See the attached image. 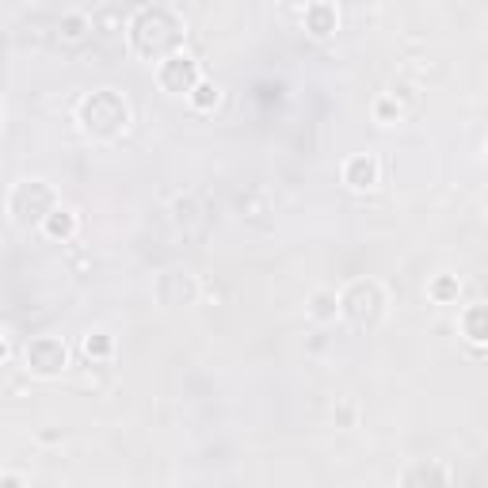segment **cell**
I'll use <instances>...</instances> for the list:
<instances>
[{
  "mask_svg": "<svg viewBox=\"0 0 488 488\" xmlns=\"http://www.w3.org/2000/svg\"><path fill=\"white\" fill-rule=\"evenodd\" d=\"M81 118L88 134H115L118 126H126V103H118L111 92H96L92 99H84Z\"/></svg>",
  "mask_w": 488,
  "mask_h": 488,
  "instance_id": "1",
  "label": "cell"
},
{
  "mask_svg": "<svg viewBox=\"0 0 488 488\" xmlns=\"http://www.w3.org/2000/svg\"><path fill=\"white\" fill-rule=\"evenodd\" d=\"M420 481H439V484H447L450 477L442 473V469H435V465H420V469H408V473H405V484H420Z\"/></svg>",
  "mask_w": 488,
  "mask_h": 488,
  "instance_id": "6",
  "label": "cell"
},
{
  "mask_svg": "<svg viewBox=\"0 0 488 488\" xmlns=\"http://www.w3.org/2000/svg\"><path fill=\"white\" fill-rule=\"evenodd\" d=\"M374 180H378V168H374V161L355 157V161L347 164V183H351V187H374Z\"/></svg>",
  "mask_w": 488,
  "mask_h": 488,
  "instance_id": "4",
  "label": "cell"
},
{
  "mask_svg": "<svg viewBox=\"0 0 488 488\" xmlns=\"http://www.w3.org/2000/svg\"><path fill=\"white\" fill-rule=\"evenodd\" d=\"M328 305H332V298H325V294H320V298H317V305H313V317H328V313H332Z\"/></svg>",
  "mask_w": 488,
  "mask_h": 488,
  "instance_id": "10",
  "label": "cell"
},
{
  "mask_svg": "<svg viewBox=\"0 0 488 488\" xmlns=\"http://www.w3.org/2000/svg\"><path fill=\"white\" fill-rule=\"evenodd\" d=\"M69 229H73V218H69V214H61V210H58V214L50 218V233H54V237H65V233H69Z\"/></svg>",
  "mask_w": 488,
  "mask_h": 488,
  "instance_id": "8",
  "label": "cell"
},
{
  "mask_svg": "<svg viewBox=\"0 0 488 488\" xmlns=\"http://www.w3.org/2000/svg\"><path fill=\"white\" fill-rule=\"evenodd\" d=\"M309 24H313V35H328V31H332V16H328V8H313Z\"/></svg>",
  "mask_w": 488,
  "mask_h": 488,
  "instance_id": "7",
  "label": "cell"
},
{
  "mask_svg": "<svg viewBox=\"0 0 488 488\" xmlns=\"http://www.w3.org/2000/svg\"><path fill=\"white\" fill-rule=\"evenodd\" d=\"M161 84L168 88V92H183V88H191V84H195V65L187 61V58H172V61H164V69H161Z\"/></svg>",
  "mask_w": 488,
  "mask_h": 488,
  "instance_id": "3",
  "label": "cell"
},
{
  "mask_svg": "<svg viewBox=\"0 0 488 488\" xmlns=\"http://www.w3.org/2000/svg\"><path fill=\"white\" fill-rule=\"evenodd\" d=\"M27 362H31L35 374H58L65 366V347L58 340H35L31 351H27Z\"/></svg>",
  "mask_w": 488,
  "mask_h": 488,
  "instance_id": "2",
  "label": "cell"
},
{
  "mask_svg": "<svg viewBox=\"0 0 488 488\" xmlns=\"http://www.w3.org/2000/svg\"><path fill=\"white\" fill-rule=\"evenodd\" d=\"M195 92H198V96H195V103H198V107H206L210 99H218V92H214V88H206V84H203V88H195Z\"/></svg>",
  "mask_w": 488,
  "mask_h": 488,
  "instance_id": "9",
  "label": "cell"
},
{
  "mask_svg": "<svg viewBox=\"0 0 488 488\" xmlns=\"http://www.w3.org/2000/svg\"><path fill=\"white\" fill-rule=\"evenodd\" d=\"M84 347H88V355H92V351H96V355H103V351H107V340H88Z\"/></svg>",
  "mask_w": 488,
  "mask_h": 488,
  "instance_id": "11",
  "label": "cell"
},
{
  "mask_svg": "<svg viewBox=\"0 0 488 488\" xmlns=\"http://www.w3.org/2000/svg\"><path fill=\"white\" fill-rule=\"evenodd\" d=\"M465 336L488 340V309H469V313H465Z\"/></svg>",
  "mask_w": 488,
  "mask_h": 488,
  "instance_id": "5",
  "label": "cell"
}]
</instances>
